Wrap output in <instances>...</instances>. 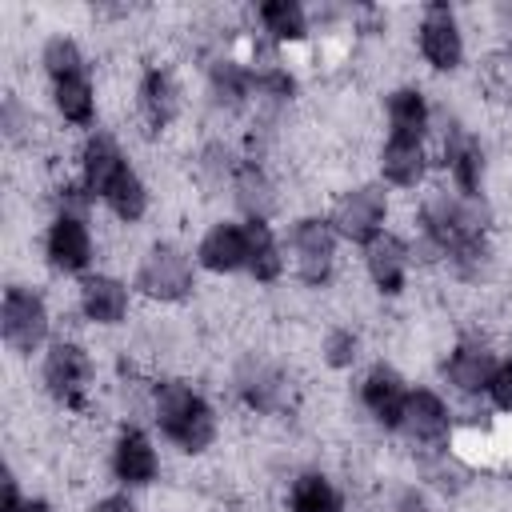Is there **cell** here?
Listing matches in <instances>:
<instances>
[{
    "instance_id": "obj_30",
    "label": "cell",
    "mask_w": 512,
    "mask_h": 512,
    "mask_svg": "<svg viewBox=\"0 0 512 512\" xmlns=\"http://www.w3.org/2000/svg\"><path fill=\"white\" fill-rule=\"evenodd\" d=\"M36 72L44 76V84L92 72V56L84 48V40L72 28H52L40 44H36Z\"/></svg>"
},
{
    "instance_id": "obj_29",
    "label": "cell",
    "mask_w": 512,
    "mask_h": 512,
    "mask_svg": "<svg viewBox=\"0 0 512 512\" xmlns=\"http://www.w3.org/2000/svg\"><path fill=\"white\" fill-rule=\"evenodd\" d=\"M152 208H156V192H152V180L132 164L112 188H108V196L100 200V212L112 220V224H120V228H140L148 216H152Z\"/></svg>"
},
{
    "instance_id": "obj_11",
    "label": "cell",
    "mask_w": 512,
    "mask_h": 512,
    "mask_svg": "<svg viewBox=\"0 0 512 512\" xmlns=\"http://www.w3.org/2000/svg\"><path fill=\"white\" fill-rule=\"evenodd\" d=\"M392 212H396V200L376 176H360V180L340 184L332 192L328 208H324L328 224L336 228V236L348 248H364L368 240L388 232L392 228Z\"/></svg>"
},
{
    "instance_id": "obj_25",
    "label": "cell",
    "mask_w": 512,
    "mask_h": 512,
    "mask_svg": "<svg viewBox=\"0 0 512 512\" xmlns=\"http://www.w3.org/2000/svg\"><path fill=\"white\" fill-rule=\"evenodd\" d=\"M284 512H348L344 480L324 464H300L284 480Z\"/></svg>"
},
{
    "instance_id": "obj_37",
    "label": "cell",
    "mask_w": 512,
    "mask_h": 512,
    "mask_svg": "<svg viewBox=\"0 0 512 512\" xmlns=\"http://www.w3.org/2000/svg\"><path fill=\"white\" fill-rule=\"evenodd\" d=\"M508 360H512V352H508Z\"/></svg>"
},
{
    "instance_id": "obj_34",
    "label": "cell",
    "mask_w": 512,
    "mask_h": 512,
    "mask_svg": "<svg viewBox=\"0 0 512 512\" xmlns=\"http://www.w3.org/2000/svg\"><path fill=\"white\" fill-rule=\"evenodd\" d=\"M384 512H440V508L416 480H404L384 496Z\"/></svg>"
},
{
    "instance_id": "obj_14",
    "label": "cell",
    "mask_w": 512,
    "mask_h": 512,
    "mask_svg": "<svg viewBox=\"0 0 512 512\" xmlns=\"http://www.w3.org/2000/svg\"><path fill=\"white\" fill-rule=\"evenodd\" d=\"M40 264L56 280H84L100 268V236L88 216H48L40 228Z\"/></svg>"
},
{
    "instance_id": "obj_17",
    "label": "cell",
    "mask_w": 512,
    "mask_h": 512,
    "mask_svg": "<svg viewBox=\"0 0 512 512\" xmlns=\"http://www.w3.org/2000/svg\"><path fill=\"white\" fill-rule=\"evenodd\" d=\"M132 164H136V160H132L128 144H124V136H120L116 128H108V124L92 128V132L80 136L76 148H72V176L92 192L96 204L108 196V188H112Z\"/></svg>"
},
{
    "instance_id": "obj_33",
    "label": "cell",
    "mask_w": 512,
    "mask_h": 512,
    "mask_svg": "<svg viewBox=\"0 0 512 512\" xmlns=\"http://www.w3.org/2000/svg\"><path fill=\"white\" fill-rule=\"evenodd\" d=\"M0 512H56V504L44 496V492H32L24 488L16 464H8L4 472V496H0Z\"/></svg>"
},
{
    "instance_id": "obj_3",
    "label": "cell",
    "mask_w": 512,
    "mask_h": 512,
    "mask_svg": "<svg viewBox=\"0 0 512 512\" xmlns=\"http://www.w3.org/2000/svg\"><path fill=\"white\" fill-rule=\"evenodd\" d=\"M200 264L192 256V244L176 236H156L136 252V264L128 272L136 296L148 308H184L200 292Z\"/></svg>"
},
{
    "instance_id": "obj_20",
    "label": "cell",
    "mask_w": 512,
    "mask_h": 512,
    "mask_svg": "<svg viewBox=\"0 0 512 512\" xmlns=\"http://www.w3.org/2000/svg\"><path fill=\"white\" fill-rule=\"evenodd\" d=\"M256 40H264L272 52H296L308 48L316 40V20L312 8L300 0H264L256 8H248V24H244Z\"/></svg>"
},
{
    "instance_id": "obj_19",
    "label": "cell",
    "mask_w": 512,
    "mask_h": 512,
    "mask_svg": "<svg viewBox=\"0 0 512 512\" xmlns=\"http://www.w3.org/2000/svg\"><path fill=\"white\" fill-rule=\"evenodd\" d=\"M228 208L236 220H272L284 212V184L276 176V168L260 156H248L240 160L236 176H232V188H228Z\"/></svg>"
},
{
    "instance_id": "obj_28",
    "label": "cell",
    "mask_w": 512,
    "mask_h": 512,
    "mask_svg": "<svg viewBox=\"0 0 512 512\" xmlns=\"http://www.w3.org/2000/svg\"><path fill=\"white\" fill-rule=\"evenodd\" d=\"M364 352H368V336L356 320H332L324 324V332L316 336V360L328 376H348L364 368Z\"/></svg>"
},
{
    "instance_id": "obj_13",
    "label": "cell",
    "mask_w": 512,
    "mask_h": 512,
    "mask_svg": "<svg viewBox=\"0 0 512 512\" xmlns=\"http://www.w3.org/2000/svg\"><path fill=\"white\" fill-rule=\"evenodd\" d=\"M412 456L416 452H436V448H452L456 436H460V424H456V400L436 388V384H412L408 400H404V412H400V424L392 432Z\"/></svg>"
},
{
    "instance_id": "obj_16",
    "label": "cell",
    "mask_w": 512,
    "mask_h": 512,
    "mask_svg": "<svg viewBox=\"0 0 512 512\" xmlns=\"http://www.w3.org/2000/svg\"><path fill=\"white\" fill-rule=\"evenodd\" d=\"M372 176L392 196H416L436 180V156L428 140H404V136H380L372 152Z\"/></svg>"
},
{
    "instance_id": "obj_6",
    "label": "cell",
    "mask_w": 512,
    "mask_h": 512,
    "mask_svg": "<svg viewBox=\"0 0 512 512\" xmlns=\"http://www.w3.org/2000/svg\"><path fill=\"white\" fill-rule=\"evenodd\" d=\"M224 388H228V400L252 420L288 416L296 404V380H292L288 364L260 348H248L244 356L232 360Z\"/></svg>"
},
{
    "instance_id": "obj_32",
    "label": "cell",
    "mask_w": 512,
    "mask_h": 512,
    "mask_svg": "<svg viewBox=\"0 0 512 512\" xmlns=\"http://www.w3.org/2000/svg\"><path fill=\"white\" fill-rule=\"evenodd\" d=\"M476 88L492 108L512 112V40L484 52V64L476 68Z\"/></svg>"
},
{
    "instance_id": "obj_5",
    "label": "cell",
    "mask_w": 512,
    "mask_h": 512,
    "mask_svg": "<svg viewBox=\"0 0 512 512\" xmlns=\"http://www.w3.org/2000/svg\"><path fill=\"white\" fill-rule=\"evenodd\" d=\"M412 48H416V60L424 64L428 76L456 80L472 60L468 16L448 0L420 4L412 16Z\"/></svg>"
},
{
    "instance_id": "obj_12",
    "label": "cell",
    "mask_w": 512,
    "mask_h": 512,
    "mask_svg": "<svg viewBox=\"0 0 512 512\" xmlns=\"http://www.w3.org/2000/svg\"><path fill=\"white\" fill-rule=\"evenodd\" d=\"M136 304H140V296H136L132 280L116 268H104V264L72 284V316L92 332L128 328L136 316Z\"/></svg>"
},
{
    "instance_id": "obj_8",
    "label": "cell",
    "mask_w": 512,
    "mask_h": 512,
    "mask_svg": "<svg viewBox=\"0 0 512 512\" xmlns=\"http://www.w3.org/2000/svg\"><path fill=\"white\" fill-rule=\"evenodd\" d=\"M0 340L12 360H36L56 340V308L32 280H8L0 292Z\"/></svg>"
},
{
    "instance_id": "obj_27",
    "label": "cell",
    "mask_w": 512,
    "mask_h": 512,
    "mask_svg": "<svg viewBox=\"0 0 512 512\" xmlns=\"http://www.w3.org/2000/svg\"><path fill=\"white\" fill-rule=\"evenodd\" d=\"M244 236H248V264H244V280L256 288H280L288 280V248H284V232L272 220H244Z\"/></svg>"
},
{
    "instance_id": "obj_18",
    "label": "cell",
    "mask_w": 512,
    "mask_h": 512,
    "mask_svg": "<svg viewBox=\"0 0 512 512\" xmlns=\"http://www.w3.org/2000/svg\"><path fill=\"white\" fill-rule=\"evenodd\" d=\"M412 272V240L400 228H388L360 248V276L380 300H404L412 288Z\"/></svg>"
},
{
    "instance_id": "obj_31",
    "label": "cell",
    "mask_w": 512,
    "mask_h": 512,
    "mask_svg": "<svg viewBox=\"0 0 512 512\" xmlns=\"http://www.w3.org/2000/svg\"><path fill=\"white\" fill-rule=\"evenodd\" d=\"M44 132V116L36 112L32 96L8 88L4 100H0V136H4V148L8 152H32V144L40 140Z\"/></svg>"
},
{
    "instance_id": "obj_24",
    "label": "cell",
    "mask_w": 512,
    "mask_h": 512,
    "mask_svg": "<svg viewBox=\"0 0 512 512\" xmlns=\"http://www.w3.org/2000/svg\"><path fill=\"white\" fill-rule=\"evenodd\" d=\"M44 104H48V116H52L64 132L88 136L92 128H100L104 100H100V84H96L92 72H80V76L44 84Z\"/></svg>"
},
{
    "instance_id": "obj_26",
    "label": "cell",
    "mask_w": 512,
    "mask_h": 512,
    "mask_svg": "<svg viewBox=\"0 0 512 512\" xmlns=\"http://www.w3.org/2000/svg\"><path fill=\"white\" fill-rule=\"evenodd\" d=\"M412 480L432 500H464L476 488V468L452 444V448H436V452H416L412 456Z\"/></svg>"
},
{
    "instance_id": "obj_9",
    "label": "cell",
    "mask_w": 512,
    "mask_h": 512,
    "mask_svg": "<svg viewBox=\"0 0 512 512\" xmlns=\"http://www.w3.org/2000/svg\"><path fill=\"white\" fill-rule=\"evenodd\" d=\"M104 472L112 488H124L132 496L152 492L164 480V448L148 420H116L104 444Z\"/></svg>"
},
{
    "instance_id": "obj_35",
    "label": "cell",
    "mask_w": 512,
    "mask_h": 512,
    "mask_svg": "<svg viewBox=\"0 0 512 512\" xmlns=\"http://www.w3.org/2000/svg\"><path fill=\"white\" fill-rule=\"evenodd\" d=\"M484 404L492 408V416H508L512 420V360L508 356H504L500 372L492 376V384L484 392Z\"/></svg>"
},
{
    "instance_id": "obj_21",
    "label": "cell",
    "mask_w": 512,
    "mask_h": 512,
    "mask_svg": "<svg viewBox=\"0 0 512 512\" xmlns=\"http://www.w3.org/2000/svg\"><path fill=\"white\" fill-rule=\"evenodd\" d=\"M436 112H440V104L432 100V92H428L420 80L388 84L384 96H380V124H384V136H404V140H428V144H432Z\"/></svg>"
},
{
    "instance_id": "obj_1",
    "label": "cell",
    "mask_w": 512,
    "mask_h": 512,
    "mask_svg": "<svg viewBox=\"0 0 512 512\" xmlns=\"http://www.w3.org/2000/svg\"><path fill=\"white\" fill-rule=\"evenodd\" d=\"M148 424L160 436V444L172 448L180 460H208L224 436L220 404L192 376L180 372H160L152 380Z\"/></svg>"
},
{
    "instance_id": "obj_23",
    "label": "cell",
    "mask_w": 512,
    "mask_h": 512,
    "mask_svg": "<svg viewBox=\"0 0 512 512\" xmlns=\"http://www.w3.org/2000/svg\"><path fill=\"white\" fill-rule=\"evenodd\" d=\"M192 256L200 264L204 276L212 280H228V276H244L248 264V236H244V220L236 216H216L200 228Z\"/></svg>"
},
{
    "instance_id": "obj_15",
    "label": "cell",
    "mask_w": 512,
    "mask_h": 512,
    "mask_svg": "<svg viewBox=\"0 0 512 512\" xmlns=\"http://www.w3.org/2000/svg\"><path fill=\"white\" fill-rule=\"evenodd\" d=\"M408 392H412V380L392 360H368L356 372V412L380 436H392L396 432Z\"/></svg>"
},
{
    "instance_id": "obj_22",
    "label": "cell",
    "mask_w": 512,
    "mask_h": 512,
    "mask_svg": "<svg viewBox=\"0 0 512 512\" xmlns=\"http://www.w3.org/2000/svg\"><path fill=\"white\" fill-rule=\"evenodd\" d=\"M188 180L192 188L204 196V200H216L224 196L228 200V188H232V176L244 160V148H240V136H228V132H204L188 156Z\"/></svg>"
},
{
    "instance_id": "obj_2",
    "label": "cell",
    "mask_w": 512,
    "mask_h": 512,
    "mask_svg": "<svg viewBox=\"0 0 512 512\" xmlns=\"http://www.w3.org/2000/svg\"><path fill=\"white\" fill-rule=\"evenodd\" d=\"M36 388L64 416L92 420L100 412V364L76 332H56V340L36 356Z\"/></svg>"
},
{
    "instance_id": "obj_4",
    "label": "cell",
    "mask_w": 512,
    "mask_h": 512,
    "mask_svg": "<svg viewBox=\"0 0 512 512\" xmlns=\"http://www.w3.org/2000/svg\"><path fill=\"white\" fill-rule=\"evenodd\" d=\"M128 104H132V124L140 128V136L164 140L168 132H176L188 116V80L180 64L164 56L144 60L132 76Z\"/></svg>"
},
{
    "instance_id": "obj_10",
    "label": "cell",
    "mask_w": 512,
    "mask_h": 512,
    "mask_svg": "<svg viewBox=\"0 0 512 512\" xmlns=\"http://www.w3.org/2000/svg\"><path fill=\"white\" fill-rule=\"evenodd\" d=\"M500 364H504V352H500L496 336L484 324H472L448 340V348L440 356V384L456 404L484 400Z\"/></svg>"
},
{
    "instance_id": "obj_7",
    "label": "cell",
    "mask_w": 512,
    "mask_h": 512,
    "mask_svg": "<svg viewBox=\"0 0 512 512\" xmlns=\"http://www.w3.org/2000/svg\"><path fill=\"white\" fill-rule=\"evenodd\" d=\"M284 248H288V276L308 292H328L340 280V248L344 240L328 224L320 208L296 212L284 224Z\"/></svg>"
},
{
    "instance_id": "obj_36",
    "label": "cell",
    "mask_w": 512,
    "mask_h": 512,
    "mask_svg": "<svg viewBox=\"0 0 512 512\" xmlns=\"http://www.w3.org/2000/svg\"><path fill=\"white\" fill-rule=\"evenodd\" d=\"M88 512H140V500L132 492H124V488H108V492L92 496Z\"/></svg>"
}]
</instances>
